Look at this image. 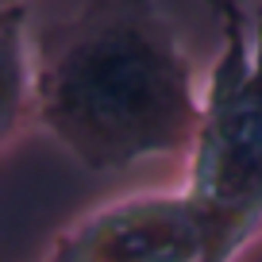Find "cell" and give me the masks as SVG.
Here are the masks:
<instances>
[{"instance_id": "6da1fadb", "label": "cell", "mask_w": 262, "mask_h": 262, "mask_svg": "<svg viewBox=\"0 0 262 262\" xmlns=\"http://www.w3.org/2000/svg\"><path fill=\"white\" fill-rule=\"evenodd\" d=\"M201 120L193 62L155 0H81L35 35L31 123L85 170L193 155Z\"/></svg>"}, {"instance_id": "7a4b0ae2", "label": "cell", "mask_w": 262, "mask_h": 262, "mask_svg": "<svg viewBox=\"0 0 262 262\" xmlns=\"http://www.w3.org/2000/svg\"><path fill=\"white\" fill-rule=\"evenodd\" d=\"M185 193L205 224V262H231L262 228V12L251 39L247 16L224 19V50L205 89Z\"/></svg>"}, {"instance_id": "3957f363", "label": "cell", "mask_w": 262, "mask_h": 262, "mask_svg": "<svg viewBox=\"0 0 262 262\" xmlns=\"http://www.w3.org/2000/svg\"><path fill=\"white\" fill-rule=\"evenodd\" d=\"M208 239L189 193H139L89 212L54 239L47 262H205Z\"/></svg>"}, {"instance_id": "277c9868", "label": "cell", "mask_w": 262, "mask_h": 262, "mask_svg": "<svg viewBox=\"0 0 262 262\" xmlns=\"http://www.w3.org/2000/svg\"><path fill=\"white\" fill-rule=\"evenodd\" d=\"M0 54H4V100H0V139L4 147L16 143V131L31 123V100H35V35L27 31V8L0 12Z\"/></svg>"}, {"instance_id": "5b68a950", "label": "cell", "mask_w": 262, "mask_h": 262, "mask_svg": "<svg viewBox=\"0 0 262 262\" xmlns=\"http://www.w3.org/2000/svg\"><path fill=\"white\" fill-rule=\"evenodd\" d=\"M205 4L220 19H231V16H247V4H254V0H205Z\"/></svg>"}, {"instance_id": "8992f818", "label": "cell", "mask_w": 262, "mask_h": 262, "mask_svg": "<svg viewBox=\"0 0 262 262\" xmlns=\"http://www.w3.org/2000/svg\"><path fill=\"white\" fill-rule=\"evenodd\" d=\"M16 4H24V0H4V8H16Z\"/></svg>"}]
</instances>
